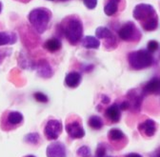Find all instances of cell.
Wrapping results in <instances>:
<instances>
[{
    "label": "cell",
    "mask_w": 160,
    "mask_h": 157,
    "mask_svg": "<svg viewBox=\"0 0 160 157\" xmlns=\"http://www.w3.org/2000/svg\"><path fill=\"white\" fill-rule=\"evenodd\" d=\"M17 40V36L14 32H0V46L12 45Z\"/></svg>",
    "instance_id": "16"
},
{
    "label": "cell",
    "mask_w": 160,
    "mask_h": 157,
    "mask_svg": "<svg viewBox=\"0 0 160 157\" xmlns=\"http://www.w3.org/2000/svg\"><path fill=\"white\" fill-rule=\"evenodd\" d=\"M65 130L72 139H81L85 136V130L81 125V121L78 119L68 122Z\"/></svg>",
    "instance_id": "8"
},
{
    "label": "cell",
    "mask_w": 160,
    "mask_h": 157,
    "mask_svg": "<svg viewBox=\"0 0 160 157\" xmlns=\"http://www.w3.org/2000/svg\"><path fill=\"white\" fill-rule=\"evenodd\" d=\"M159 49V43L155 40H151L148 42V45H147V50L150 52H156L157 50Z\"/></svg>",
    "instance_id": "27"
},
{
    "label": "cell",
    "mask_w": 160,
    "mask_h": 157,
    "mask_svg": "<svg viewBox=\"0 0 160 157\" xmlns=\"http://www.w3.org/2000/svg\"><path fill=\"white\" fill-rule=\"evenodd\" d=\"M25 157H35V156H33V155H27V156H25Z\"/></svg>",
    "instance_id": "35"
},
{
    "label": "cell",
    "mask_w": 160,
    "mask_h": 157,
    "mask_svg": "<svg viewBox=\"0 0 160 157\" xmlns=\"http://www.w3.org/2000/svg\"><path fill=\"white\" fill-rule=\"evenodd\" d=\"M125 157H142L140 154H138V153H135V152H132V153H130V154H128V155H126Z\"/></svg>",
    "instance_id": "32"
},
{
    "label": "cell",
    "mask_w": 160,
    "mask_h": 157,
    "mask_svg": "<svg viewBox=\"0 0 160 157\" xmlns=\"http://www.w3.org/2000/svg\"><path fill=\"white\" fill-rule=\"evenodd\" d=\"M77 155L80 157H90L91 156V150L87 146H82L77 150Z\"/></svg>",
    "instance_id": "25"
},
{
    "label": "cell",
    "mask_w": 160,
    "mask_h": 157,
    "mask_svg": "<svg viewBox=\"0 0 160 157\" xmlns=\"http://www.w3.org/2000/svg\"><path fill=\"white\" fill-rule=\"evenodd\" d=\"M119 108L121 110H129L130 109V103L128 101H124L122 102L121 104L119 105Z\"/></svg>",
    "instance_id": "30"
},
{
    "label": "cell",
    "mask_w": 160,
    "mask_h": 157,
    "mask_svg": "<svg viewBox=\"0 0 160 157\" xmlns=\"http://www.w3.org/2000/svg\"><path fill=\"white\" fill-rule=\"evenodd\" d=\"M28 19L35 32L43 33L46 32L51 22L52 12L47 8H36L31 11Z\"/></svg>",
    "instance_id": "2"
},
{
    "label": "cell",
    "mask_w": 160,
    "mask_h": 157,
    "mask_svg": "<svg viewBox=\"0 0 160 157\" xmlns=\"http://www.w3.org/2000/svg\"><path fill=\"white\" fill-rule=\"evenodd\" d=\"M25 142L32 145H37L40 141V135L37 132H31L25 136Z\"/></svg>",
    "instance_id": "24"
},
{
    "label": "cell",
    "mask_w": 160,
    "mask_h": 157,
    "mask_svg": "<svg viewBox=\"0 0 160 157\" xmlns=\"http://www.w3.org/2000/svg\"><path fill=\"white\" fill-rule=\"evenodd\" d=\"M138 130L143 132L147 137H152L156 132V124L152 119H147L138 125Z\"/></svg>",
    "instance_id": "13"
},
{
    "label": "cell",
    "mask_w": 160,
    "mask_h": 157,
    "mask_svg": "<svg viewBox=\"0 0 160 157\" xmlns=\"http://www.w3.org/2000/svg\"><path fill=\"white\" fill-rule=\"evenodd\" d=\"M63 130V125L60 120L51 119L44 128V134L48 140H56Z\"/></svg>",
    "instance_id": "7"
},
{
    "label": "cell",
    "mask_w": 160,
    "mask_h": 157,
    "mask_svg": "<svg viewBox=\"0 0 160 157\" xmlns=\"http://www.w3.org/2000/svg\"><path fill=\"white\" fill-rule=\"evenodd\" d=\"M46 154L47 157H66V148L61 142H53L48 146Z\"/></svg>",
    "instance_id": "10"
},
{
    "label": "cell",
    "mask_w": 160,
    "mask_h": 157,
    "mask_svg": "<svg viewBox=\"0 0 160 157\" xmlns=\"http://www.w3.org/2000/svg\"><path fill=\"white\" fill-rule=\"evenodd\" d=\"M34 99L38 102H41V103H47L49 101V98L46 94L42 93V92H35L33 94Z\"/></svg>",
    "instance_id": "26"
},
{
    "label": "cell",
    "mask_w": 160,
    "mask_h": 157,
    "mask_svg": "<svg viewBox=\"0 0 160 157\" xmlns=\"http://www.w3.org/2000/svg\"><path fill=\"white\" fill-rule=\"evenodd\" d=\"M158 157H160V154H159V155H158Z\"/></svg>",
    "instance_id": "38"
},
{
    "label": "cell",
    "mask_w": 160,
    "mask_h": 157,
    "mask_svg": "<svg viewBox=\"0 0 160 157\" xmlns=\"http://www.w3.org/2000/svg\"><path fill=\"white\" fill-rule=\"evenodd\" d=\"M142 28L143 30L147 31V32H153L158 28V16L157 14L152 16V18H150L149 20H147L146 22L142 23Z\"/></svg>",
    "instance_id": "23"
},
{
    "label": "cell",
    "mask_w": 160,
    "mask_h": 157,
    "mask_svg": "<svg viewBox=\"0 0 160 157\" xmlns=\"http://www.w3.org/2000/svg\"><path fill=\"white\" fill-rule=\"evenodd\" d=\"M95 37L98 38V39H111L113 36L112 31L110 29H108L107 27H98L96 30H95Z\"/></svg>",
    "instance_id": "21"
},
{
    "label": "cell",
    "mask_w": 160,
    "mask_h": 157,
    "mask_svg": "<svg viewBox=\"0 0 160 157\" xmlns=\"http://www.w3.org/2000/svg\"><path fill=\"white\" fill-rule=\"evenodd\" d=\"M2 7H3V5L1 2H0V13H1V12H2Z\"/></svg>",
    "instance_id": "34"
},
{
    "label": "cell",
    "mask_w": 160,
    "mask_h": 157,
    "mask_svg": "<svg viewBox=\"0 0 160 157\" xmlns=\"http://www.w3.org/2000/svg\"><path fill=\"white\" fill-rule=\"evenodd\" d=\"M15 1L22 2V3H28V2H30V1H31V0H15Z\"/></svg>",
    "instance_id": "33"
},
{
    "label": "cell",
    "mask_w": 160,
    "mask_h": 157,
    "mask_svg": "<svg viewBox=\"0 0 160 157\" xmlns=\"http://www.w3.org/2000/svg\"><path fill=\"white\" fill-rule=\"evenodd\" d=\"M141 94L143 96L154 94V95H160V77L155 76L146 83V85L142 89Z\"/></svg>",
    "instance_id": "11"
},
{
    "label": "cell",
    "mask_w": 160,
    "mask_h": 157,
    "mask_svg": "<svg viewBox=\"0 0 160 157\" xmlns=\"http://www.w3.org/2000/svg\"><path fill=\"white\" fill-rule=\"evenodd\" d=\"M125 7V0H105L104 12L108 16H114L123 11Z\"/></svg>",
    "instance_id": "9"
},
{
    "label": "cell",
    "mask_w": 160,
    "mask_h": 157,
    "mask_svg": "<svg viewBox=\"0 0 160 157\" xmlns=\"http://www.w3.org/2000/svg\"><path fill=\"white\" fill-rule=\"evenodd\" d=\"M48 1H54V0H48Z\"/></svg>",
    "instance_id": "37"
},
{
    "label": "cell",
    "mask_w": 160,
    "mask_h": 157,
    "mask_svg": "<svg viewBox=\"0 0 160 157\" xmlns=\"http://www.w3.org/2000/svg\"><path fill=\"white\" fill-rule=\"evenodd\" d=\"M62 47V43L59 40L58 38L53 37L51 39H48V40L44 43V48L51 52H55L57 51H59Z\"/></svg>",
    "instance_id": "18"
},
{
    "label": "cell",
    "mask_w": 160,
    "mask_h": 157,
    "mask_svg": "<svg viewBox=\"0 0 160 157\" xmlns=\"http://www.w3.org/2000/svg\"><path fill=\"white\" fill-rule=\"evenodd\" d=\"M37 71L40 75L45 78L51 77L52 75V70L51 66L49 65V63L45 60H42L39 62V64L37 66Z\"/></svg>",
    "instance_id": "20"
},
{
    "label": "cell",
    "mask_w": 160,
    "mask_h": 157,
    "mask_svg": "<svg viewBox=\"0 0 160 157\" xmlns=\"http://www.w3.org/2000/svg\"><path fill=\"white\" fill-rule=\"evenodd\" d=\"M81 74L77 71H72L70 73L67 74L66 78H65V84L69 87V88H76L79 86L80 82H81Z\"/></svg>",
    "instance_id": "15"
},
{
    "label": "cell",
    "mask_w": 160,
    "mask_h": 157,
    "mask_svg": "<svg viewBox=\"0 0 160 157\" xmlns=\"http://www.w3.org/2000/svg\"><path fill=\"white\" fill-rule=\"evenodd\" d=\"M81 43H82V46L86 49H98L100 46L99 39L94 36H91V35L85 36L82 39Z\"/></svg>",
    "instance_id": "19"
},
{
    "label": "cell",
    "mask_w": 160,
    "mask_h": 157,
    "mask_svg": "<svg viewBox=\"0 0 160 157\" xmlns=\"http://www.w3.org/2000/svg\"><path fill=\"white\" fill-rule=\"evenodd\" d=\"M88 124L90 128H92V130H101L104 126V122L102 118L98 115H92L88 120Z\"/></svg>",
    "instance_id": "22"
},
{
    "label": "cell",
    "mask_w": 160,
    "mask_h": 157,
    "mask_svg": "<svg viewBox=\"0 0 160 157\" xmlns=\"http://www.w3.org/2000/svg\"><path fill=\"white\" fill-rule=\"evenodd\" d=\"M58 1H62V2H64V1H69V0H58Z\"/></svg>",
    "instance_id": "36"
},
{
    "label": "cell",
    "mask_w": 160,
    "mask_h": 157,
    "mask_svg": "<svg viewBox=\"0 0 160 157\" xmlns=\"http://www.w3.org/2000/svg\"><path fill=\"white\" fill-rule=\"evenodd\" d=\"M157 13H156L153 6L150 5V4H145V3L136 5L132 12L133 18L135 20L139 21L140 24L146 22L150 18H152V16H154Z\"/></svg>",
    "instance_id": "5"
},
{
    "label": "cell",
    "mask_w": 160,
    "mask_h": 157,
    "mask_svg": "<svg viewBox=\"0 0 160 157\" xmlns=\"http://www.w3.org/2000/svg\"><path fill=\"white\" fill-rule=\"evenodd\" d=\"M117 32L119 38L126 42H137L140 40V38L142 36L139 29L132 21L124 23L119 28Z\"/></svg>",
    "instance_id": "4"
},
{
    "label": "cell",
    "mask_w": 160,
    "mask_h": 157,
    "mask_svg": "<svg viewBox=\"0 0 160 157\" xmlns=\"http://www.w3.org/2000/svg\"><path fill=\"white\" fill-rule=\"evenodd\" d=\"M127 96L129 98V100H127V101L130 103V109L132 108L134 111H138L140 107H141V104H142L143 95L137 94L135 91H131Z\"/></svg>",
    "instance_id": "14"
},
{
    "label": "cell",
    "mask_w": 160,
    "mask_h": 157,
    "mask_svg": "<svg viewBox=\"0 0 160 157\" xmlns=\"http://www.w3.org/2000/svg\"><path fill=\"white\" fill-rule=\"evenodd\" d=\"M105 116L112 123H118L121 119V110L119 108V105L112 104L108 107L105 110Z\"/></svg>",
    "instance_id": "12"
},
{
    "label": "cell",
    "mask_w": 160,
    "mask_h": 157,
    "mask_svg": "<svg viewBox=\"0 0 160 157\" xmlns=\"http://www.w3.org/2000/svg\"><path fill=\"white\" fill-rule=\"evenodd\" d=\"M85 7L89 10H93L97 6V0H83Z\"/></svg>",
    "instance_id": "29"
},
{
    "label": "cell",
    "mask_w": 160,
    "mask_h": 157,
    "mask_svg": "<svg viewBox=\"0 0 160 157\" xmlns=\"http://www.w3.org/2000/svg\"><path fill=\"white\" fill-rule=\"evenodd\" d=\"M108 139L110 140V142H113V143H117V142H121L123 140L126 139V135L124 134V132L119 130V129H112L109 130L108 132Z\"/></svg>",
    "instance_id": "17"
},
{
    "label": "cell",
    "mask_w": 160,
    "mask_h": 157,
    "mask_svg": "<svg viewBox=\"0 0 160 157\" xmlns=\"http://www.w3.org/2000/svg\"><path fill=\"white\" fill-rule=\"evenodd\" d=\"M3 118L4 121L1 122V128L3 129V130H13L21 125L24 121L23 114L15 110L8 111L5 115H3Z\"/></svg>",
    "instance_id": "6"
},
{
    "label": "cell",
    "mask_w": 160,
    "mask_h": 157,
    "mask_svg": "<svg viewBox=\"0 0 160 157\" xmlns=\"http://www.w3.org/2000/svg\"><path fill=\"white\" fill-rule=\"evenodd\" d=\"M101 101H102L103 104H109L110 101H111V99H110V98L107 95H102V100Z\"/></svg>",
    "instance_id": "31"
},
{
    "label": "cell",
    "mask_w": 160,
    "mask_h": 157,
    "mask_svg": "<svg viewBox=\"0 0 160 157\" xmlns=\"http://www.w3.org/2000/svg\"><path fill=\"white\" fill-rule=\"evenodd\" d=\"M106 146L104 144H99V146L96 149V157H104L106 154Z\"/></svg>",
    "instance_id": "28"
},
{
    "label": "cell",
    "mask_w": 160,
    "mask_h": 157,
    "mask_svg": "<svg viewBox=\"0 0 160 157\" xmlns=\"http://www.w3.org/2000/svg\"><path fill=\"white\" fill-rule=\"evenodd\" d=\"M128 62L132 69L139 71L151 67L154 62V58L148 50H138L129 53Z\"/></svg>",
    "instance_id": "3"
},
{
    "label": "cell",
    "mask_w": 160,
    "mask_h": 157,
    "mask_svg": "<svg viewBox=\"0 0 160 157\" xmlns=\"http://www.w3.org/2000/svg\"><path fill=\"white\" fill-rule=\"evenodd\" d=\"M59 29L66 37V39L72 45H76L82 40L83 36V23L77 15H69L65 17Z\"/></svg>",
    "instance_id": "1"
}]
</instances>
